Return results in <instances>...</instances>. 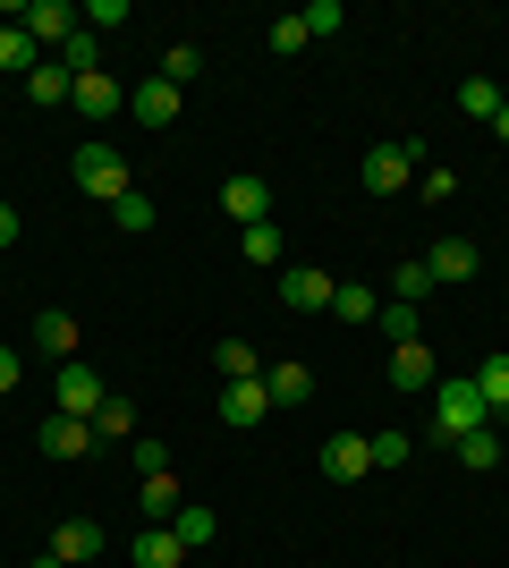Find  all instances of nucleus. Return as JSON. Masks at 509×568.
<instances>
[{"label":"nucleus","instance_id":"obj_1","mask_svg":"<svg viewBox=\"0 0 509 568\" xmlns=\"http://www.w3.org/2000/svg\"><path fill=\"white\" fill-rule=\"evenodd\" d=\"M434 425H441V442H459V433H485V425H492V399L476 390V374H441V382H434Z\"/></svg>","mask_w":509,"mask_h":568},{"label":"nucleus","instance_id":"obj_2","mask_svg":"<svg viewBox=\"0 0 509 568\" xmlns=\"http://www.w3.org/2000/svg\"><path fill=\"white\" fill-rule=\"evenodd\" d=\"M416 162H425V144H374L357 162V179H365V195H399V187H416Z\"/></svg>","mask_w":509,"mask_h":568},{"label":"nucleus","instance_id":"obj_3","mask_svg":"<svg viewBox=\"0 0 509 568\" xmlns=\"http://www.w3.org/2000/svg\"><path fill=\"white\" fill-rule=\"evenodd\" d=\"M77 187H85V195H102V204H120V195H128V162H120V153H111V144H102V136H85V144H77Z\"/></svg>","mask_w":509,"mask_h":568},{"label":"nucleus","instance_id":"obj_4","mask_svg":"<svg viewBox=\"0 0 509 568\" xmlns=\"http://www.w3.org/2000/svg\"><path fill=\"white\" fill-rule=\"evenodd\" d=\"M128 111H136V128H179V111H187V85H170V77L153 69L145 85H128Z\"/></svg>","mask_w":509,"mask_h":568},{"label":"nucleus","instance_id":"obj_5","mask_svg":"<svg viewBox=\"0 0 509 568\" xmlns=\"http://www.w3.org/2000/svg\"><path fill=\"white\" fill-rule=\"evenodd\" d=\"M332 272H315V263H281V306L289 314H332Z\"/></svg>","mask_w":509,"mask_h":568},{"label":"nucleus","instance_id":"obj_6","mask_svg":"<svg viewBox=\"0 0 509 568\" xmlns=\"http://www.w3.org/2000/svg\"><path fill=\"white\" fill-rule=\"evenodd\" d=\"M18 26H26V34H34L43 51H60V43L77 34V26H85V9H69V0H26V9H18Z\"/></svg>","mask_w":509,"mask_h":568},{"label":"nucleus","instance_id":"obj_7","mask_svg":"<svg viewBox=\"0 0 509 568\" xmlns=\"http://www.w3.org/2000/svg\"><path fill=\"white\" fill-rule=\"evenodd\" d=\"M51 399H60V416H85V425H94V407L111 399V390H102V374H94V365H60Z\"/></svg>","mask_w":509,"mask_h":568},{"label":"nucleus","instance_id":"obj_8","mask_svg":"<svg viewBox=\"0 0 509 568\" xmlns=\"http://www.w3.org/2000/svg\"><path fill=\"white\" fill-rule=\"evenodd\" d=\"M425 272H434V288H459V281L485 272V246H476V237H441L434 255H425Z\"/></svg>","mask_w":509,"mask_h":568},{"label":"nucleus","instance_id":"obj_9","mask_svg":"<svg viewBox=\"0 0 509 568\" xmlns=\"http://www.w3.org/2000/svg\"><path fill=\"white\" fill-rule=\"evenodd\" d=\"M34 442H43V458H60V467H69V458H85V450H94V425H85V416H60V407H51L43 425H34Z\"/></svg>","mask_w":509,"mask_h":568},{"label":"nucleus","instance_id":"obj_10","mask_svg":"<svg viewBox=\"0 0 509 568\" xmlns=\"http://www.w3.org/2000/svg\"><path fill=\"white\" fill-rule=\"evenodd\" d=\"M221 213L238 221V230H255V221H272V187L238 170V179H221Z\"/></svg>","mask_w":509,"mask_h":568},{"label":"nucleus","instance_id":"obj_11","mask_svg":"<svg viewBox=\"0 0 509 568\" xmlns=\"http://www.w3.org/2000/svg\"><path fill=\"white\" fill-rule=\"evenodd\" d=\"M323 475H332V484H365V475H374L365 433H323Z\"/></svg>","mask_w":509,"mask_h":568},{"label":"nucleus","instance_id":"obj_12","mask_svg":"<svg viewBox=\"0 0 509 568\" xmlns=\"http://www.w3.org/2000/svg\"><path fill=\"white\" fill-rule=\"evenodd\" d=\"M120 102H128V85L111 69H94V77H77V94H69V111H85L102 128V119H120Z\"/></svg>","mask_w":509,"mask_h":568},{"label":"nucleus","instance_id":"obj_13","mask_svg":"<svg viewBox=\"0 0 509 568\" xmlns=\"http://www.w3.org/2000/svg\"><path fill=\"white\" fill-rule=\"evenodd\" d=\"M434 382H441V365H434L425 339H399V348H390V390H434Z\"/></svg>","mask_w":509,"mask_h":568},{"label":"nucleus","instance_id":"obj_14","mask_svg":"<svg viewBox=\"0 0 509 568\" xmlns=\"http://www.w3.org/2000/svg\"><path fill=\"white\" fill-rule=\"evenodd\" d=\"M264 390H272V407H306L315 399V365H306V356H281V365H264Z\"/></svg>","mask_w":509,"mask_h":568},{"label":"nucleus","instance_id":"obj_15","mask_svg":"<svg viewBox=\"0 0 509 568\" xmlns=\"http://www.w3.org/2000/svg\"><path fill=\"white\" fill-rule=\"evenodd\" d=\"M94 551H102V526L94 518H60V526H51V560H60V568L94 560Z\"/></svg>","mask_w":509,"mask_h":568},{"label":"nucleus","instance_id":"obj_16","mask_svg":"<svg viewBox=\"0 0 509 568\" xmlns=\"http://www.w3.org/2000/svg\"><path fill=\"white\" fill-rule=\"evenodd\" d=\"M264 416H272L264 382H221V425H264Z\"/></svg>","mask_w":509,"mask_h":568},{"label":"nucleus","instance_id":"obj_17","mask_svg":"<svg viewBox=\"0 0 509 568\" xmlns=\"http://www.w3.org/2000/svg\"><path fill=\"white\" fill-rule=\"evenodd\" d=\"M77 339H85V332H77V314H60V306L34 314V348H43V356H77Z\"/></svg>","mask_w":509,"mask_h":568},{"label":"nucleus","instance_id":"obj_18","mask_svg":"<svg viewBox=\"0 0 509 568\" xmlns=\"http://www.w3.org/2000/svg\"><path fill=\"white\" fill-rule=\"evenodd\" d=\"M34 69H43V43L26 26H0V77H34Z\"/></svg>","mask_w":509,"mask_h":568},{"label":"nucleus","instance_id":"obj_19","mask_svg":"<svg viewBox=\"0 0 509 568\" xmlns=\"http://www.w3.org/2000/svg\"><path fill=\"white\" fill-rule=\"evenodd\" d=\"M238 255L255 263V272H281V263H289V246H281V230H272V221H255V230H238Z\"/></svg>","mask_w":509,"mask_h":568},{"label":"nucleus","instance_id":"obj_20","mask_svg":"<svg viewBox=\"0 0 509 568\" xmlns=\"http://www.w3.org/2000/svg\"><path fill=\"white\" fill-rule=\"evenodd\" d=\"M128 560H136V568H179V560H187V544H179L170 526H145V535H136V551H128Z\"/></svg>","mask_w":509,"mask_h":568},{"label":"nucleus","instance_id":"obj_21","mask_svg":"<svg viewBox=\"0 0 509 568\" xmlns=\"http://www.w3.org/2000/svg\"><path fill=\"white\" fill-rule=\"evenodd\" d=\"M51 60H60L69 77H94V69H102V34H94V26H77V34H69L60 51H51Z\"/></svg>","mask_w":509,"mask_h":568},{"label":"nucleus","instance_id":"obj_22","mask_svg":"<svg viewBox=\"0 0 509 568\" xmlns=\"http://www.w3.org/2000/svg\"><path fill=\"white\" fill-rule=\"evenodd\" d=\"M332 314H339V323H374V314H383V288L339 281V288H332Z\"/></svg>","mask_w":509,"mask_h":568},{"label":"nucleus","instance_id":"obj_23","mask_svg":"<svg viewBox=\"0 0 509 568\" xmlns=\"http://www.w3.org/2000/svg\"><path fill=\"white\" fill-rule=\"evenodd\" d=\"M69 94H77V77L60 69V60H43V69L26 77V102H43V111H60V102H69Z\"/></svg>","mask_w":509,"mask_h":568},{"label":"nucleus","instance_id":"obj_24","mask_svg":"<svg viewBox=\"0 0 509 568\" xmlns=\"http://www.w3.org/2000/svg\"><path fill=\"white\" fill-rule=\"evenodd\" d=\"M213 374L221 382H264V356L246 348V339H221V348H213Z\"/></svg>","mask_w":509,"mask_h":568},{"label":"nucleus","instance_id":"obj_25","mask_svg":"<svg viewBox=\"0 0 509 568\" xmlns=\"http://www.w3.org/2000/svg\"><path fill=\"white\" fill-rule=\"evenodd\" d=\"M365 458H374V467H408V458H416V433H399V425H390V433H365Z\"/></svg>","mask_w":509,"mask_h":568},{"label":"nucleus","instance_id":"obj_26","mask_svg":"<svg viewBox=\"0 0 509 568\" xmlns=\"http://www.w3.org/2000/svg\"><path fill=\"white\" fill-rule=\"evenodd\" d=\"M450 450H459V467H476V475H492V467H501V433H459V442H450Z\"/></svg>","mask_w":509,"mask_h":568},{"label":"nucleus","instance_id":"obj_27","mask_svg":"<svg viewBox=\"0 0 509 568\" xmlns=\"http://www.w3.org/2000/svg\"><path fill=\"white\" fill-rule=\"evenodd\" d=\"M128 433H136V399H120V390H111V399L94 407V442H128Z\"/></svg>","mask_w":509,"mask_h":568},{"label":"nucleus","instance_id":"obj_28","mask_svg":"<svg viewBox=\"0 0 509 568\" xmlns=\"http://www.w3.org/2000/svg\"><path fill=\"white\" fill-rule=\"evenodd\" d=\"M179 509H187V493H179V475H170V467H162V475H145V518H162V526H170Z\"/></svg>","mask_w":509,"mask_h":568},{"label":"nucleus","instance_id":"obj_29","mask_svg":"<svg viewBox=\"0 0 509 568\" xmlns=\"http://www.w3.org/2000/svg\"><path fill=\"white\" fill-rule=\"evenodd\" d=\"M170 535H179V544H213V535H221V518H213V509H195V500H187V509H179V518H170Z\"/></svg>","mask_w":509,"mask_h":568},{"label":"nucleus","instance_id":"obj_30","mask_svg":"<svg viewBox=\"0 0 509 568\" xmlns=\"http://www.w3.org/2000/svg\"><path fill=\"white\" fill-rule=\"evenodd\" d=\"M374 323H383V339H390V348H399V339H425V314H416V306H399V297H390V306L374 314Z\"/></svg>","mask_w":509,"mask_h":568},{"label":"nucleus","instance_id":"obj_31","mask_svg":"<svg viewBox=\"0 0 509 568\" xmlns=\"http://www.w3.org/2000/svg\"><path fill=\"white\" fill-rule=\"evenodd\" d=\"M501 102H509V94L492 85V77H467V85H459V111H467V119H492Z\"/></svg>","mask_w":509,"mask_h":568},{"label":"nucleus","instance_id":"obj_32","mask_svg":"<svg viewBox=\"0 0 509 568\" xmlns=\"http://www.w3.org/2000/svg\"><path fill=\"white\" fill-rule=\"evenodd\" d=\"M390 297H399V306L434 297V272H425V263H399V272H390Z\"/></svg>","mask_w":509,"mask_h":568},{"label":"nucleus","instance_id":"obj_33","mask_svg":"<svg viewBox=\"0 0 509 568\" xmlns=\"http://www.w3.org/2000/svg\"><path fill=\"white\" fill-rule=\"evenodd\" d=\"M264 43L281 51V60H289V51H306V43H315V34H306V18H297V9H289V18H272V34H264Z\"/></svg>","mask_w":509,"mask_h":568},{"label":"nucleus","instance_id":"obj_34","mask_svg":"<svg viewBox=\"0 0 509 568\" xmlns=\"http://www.w3.org/2000/svg\"><path fill=\"white\" fill-rule=\"evenodd\" d=\"M195 69H204V51H195V43H170L162 51V77H170V85H195Z\"/></svg>","mask_w":509,"mask_h":568},{"label":"nucleus","instance_id":"obj_35","mask_svg":"<svg viewBox=\"0 0 509 568\" xmlns=\"http://www.w3.org/2000/svg\"><path fill=\"white\" fill-rule=\"evenodd\" d=\"M297 18H306V34H339V26H348V9H339V0H306Z\"/></svg>","mask_w":509,"mask_h":568},{"label":"nucleus","instance_id":"obj_36","mask_svg":"<svg viewBox=\"0 0 509 568\" xmlns=\"http://www.w3.org/2000/svg\"><path fill=\"white\" fill-rule=\"evenodd\" d=\"M111 213H120V230H153V195H145V187H128Z\"/></svg>","mask_w":509,"mask_h":568},{"label":"nucleus","instance_id":"obj_37","mask_svg":"<svg viewBox=\"0 0 509 568\" xmlns=\"http://www.w3.org/2000/svg\"><path fill=\"white\" fill-rule=\"evenodd\" d=\"M476 390H485L492 407L509 399V356H485V365H476Z\"/></svg>","mask_w":509,"mask_h":568},{"label":"nucleus","instance_id":"obj_38","mask_svg":"<svg viewBox=\"0 0 509 568\" xmlns=\"http://www.w3.org/2000/svg\"><path fill=\"white\" fill-rule=\"evenodd\" d=\"M416 187H425V204H450V195H459V170H416Z\"/></svg>","mask_w":509,"mask_h":568},{"label":"nucleus","instance_id":"obj_39","mask_svg":"<svg viewBox=\"0 0 509 568\" xmlns=\"http://www.w3.org/2000/svg\"><path fill=\"white\" fill-rule=\"evenodd\" d=\"M85 26H94V34H111V26H128V0H85Z\"/></svg>","mask_w":509,"mask_h":568},{"label":"nucleus","instance_id":"obj_40","mask_svg":"<svg viewBox=\"0 0 509 568\" xmlns=\"http://www.w3.org/2000/svg\"><path fill=\"white\" fill-rule=\"evenodd\" d=\"M170 467V442H136V475H162Z\"/></svg>","mask_w":509,"mask_h":568},{"label":"nucleus","instance_id":"obj_41","mask_svg":"<svg viewBox=\"0 0 509 568\" xmlns=\"http://www.w3.org/2000/svg\"><path fill=\"white\" fill-rule=\"evenodd\" d=\"M18 382H26V356H18V348H0V390H18Z\"/></svg>","mask_w":509,"mask_h":568},{"label":"nucleus","instance_id":"obj_42","mask_svg":"<svg viewBox=\"0 0 509 568\" xmlns=\"http://www.w3.org/2000/svg\"><path fill=\"white\" fill-rule=\"evenodd\" d=\"M0 246H18V204H0Z\"/></svg>","mask_w":509,"mask_h":568},{"label":"nucleus","instance_id":"obj_43","mask_svg":"<svg viewBox=\"0 0 509 568\" xmlns=\"http://www.w3.org/2000/svg\"><path fill=\"white\" fill-rule=\"evenodd\" d=\"M492 136H501V144H509V102H501V111H492Z\"/></svg>","mask_w":509,"mask_h":568},{"label":"nucleus","instance_id":"obj_44","mask_svg":"<svg viewBox=\"0 0 509 568\" xmlns=\"http://www.w3.org/2000/svg\"><path fill=\"white\" fill-rule=\"evenodd\" d=\"M492 433H509V399H501V407H492Z\"/></svg>","mask_w":509,"mask_h":568}]
</instances>
